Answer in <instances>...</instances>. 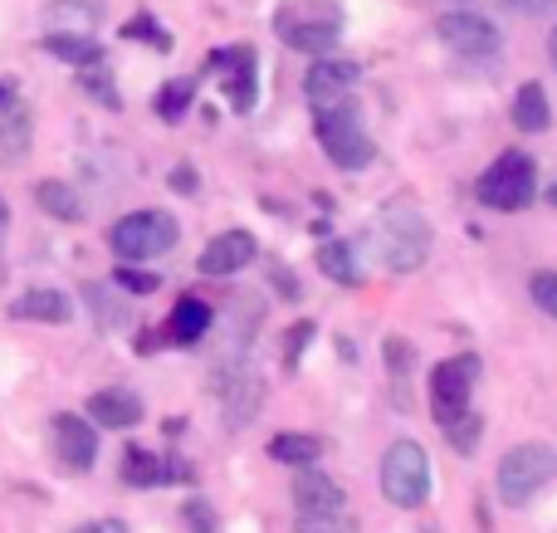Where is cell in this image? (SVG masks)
<instances>
[{
    "instance_id": "f35d334b",
    "label": "cell",
    "mask_w": 557,
    "mask_h": 533,
    "mask_svg": "<svg viewBox=\"0 0 557 533\" xmlns=\"http://www.w3.org/2000/svg\"><path fill=\"white\" fill-rule=\"evenodd\" d=\"M274 284H278V294H284V299H298V280H294V274L274 270Z\"/></svg>"
},
{
    "instance_id": "7a4b0ae2",
    "label": "cell",
    "mask_w": 557,
    "mask_h": 533,
    "mask_svg": "<svg viewBox=\"0 0 557 533\" xmlns=\"http://www.w3.org/2000/svg\"><path fill=\"white\" fill-rule=\"evenodd\" d=\"M553 475H557V450L548 446V441H529V446H513L509 456L499 460V475H494V485H499L504 505L523 509L543 485H553Z\"/></svg>"
},
{
    "instance_id": "4dcf8cb0",
    "label": "cell",
    "mask_w": 557,
    "mask_h": 533,
    "mask_svg": "<svg viewBox=\"0 0 557 533\" xmlns=\"http://www.w3.org/2000/svg\"><path fill=\"white\" fill-rule=\"evenodd\" d=\"M123 39H147V45H157V49H172V35H166V29H157L152 15L127 20V25H123Z\"/></svg>"
},
{
    "instance_id": "9a60e30c",
    "label": "cell",
    "mask_w": 557,
    "mask_h": 533,
    "mask_svg": "<svg viewBox=\"0 0 557 533\" xmlns=\"http://www.w3.org/2000/svg\"><path fill=\"white\" fill-rule=\"evenodd\" d=\"M294 505H298V515H343L347 495H343V485H333L327 475L304 470V475L294 480Z\"/></svg>"
},
{
    "instance_id": "d6a6232c",
    "label": "cell",
    "mask_w": 557,
    "mask_h": 533,
    "mask_svg": "<svg viewBox=\"0 0 557 533\" xmlns=\"http://www.w3.org/2000/svg\"><path fill=\"white\" fill-rule=\"evenodd\" d=\"M88 303H94V313H98V323H103V329H113V323H127V313L117 309V303H108V289L103 284H88Z\"/></svg>"
},
{
    "instance_id": "52a82bcc",
    "label": "cell",
    "mask_w": 557,
    "mask_h": 533,
    "mask_svg": "<svg viewBox=\"0 0 557 533\" xmlns=\"http://www.w3.org/2000/svg\"><path fill=\"white\" fill-rule=\"evenodd\" d=\"M539 191V176H533V157L523 152H499L494 166L480 176V201L490 211H523Z\"/></svg>"
},
{
    "instance_id": "d4e9b609",
    "label": "cell",
    "mask_w": 557,
    "mask_h": 533,
    "mask_svg": "<svg viewBox=\"0 0 557 533\" xmlns=\"http://www.w3.org/2000/svg\"><path fill=\"white\" fill-rule=\"evenodd\" d=\"M441 431H445V441H450V446L460 450V456H470V450L480 446V436H484V421L474 417V411H460V417L445 421Z\"/></svg>"
},
{
    "instance_id": "4fadbf2b",
    "label": "cell",
    "mask_w": 557,
    "mask_h": 533,
    "mask_svg": "<svg viewBox=\"0 0 557 533\" xmlns=\"http://www.w3.org/2000/svg\"><path fill=\"white\" fill-rule=\"evenodd\" d=\"M357 78H362V69H357L352 59H318V64L304 74V94L323 108V103L347 98V88H352Z\"/></svg>"
},
{
    "instance_id": "1f68e13d",
    "label": "cell",
    "mask_w": 557,
    "mask_h": 533,
    "mask_svg": "<svg viewBox=\"0 0 557 533\" xmlns=\"http://www.w3.org/2000/svg\"><path fill=\"white\" fill-rule=\"evenodd\" d=\"M298 533H357L347 515H298Z\"/></svg>"
},
{
    "instance_id": "6da1fadb",
    "label": "cell",
    "mask_w": 557,
    "mask_h": 533,
    "mask_svg": "<svg viewBox=\"0 0 557 533\" xmlns=\"http://www.w3.org/2000/svg\"><path fill=\"white\" fill-rule=\"evenodd\" d=\"M274 35L298 54H327L343 35V15L333 0H294L274 15Z\"/></svg>"
},
{
    "instance_id": "ba28073f",
    "label": "cell",
    "mask_w": 557,
    "mask_h": 533,
    "mask_svg": "<svg viewBox=\"0 0 557 533\" xmlns=\"http://www.w3.org/2000/svg\"><path fill=\"white\" fill-rule=\"evenodd\" d=\"M474 382H480V358H474V352H460V358L441 362V368L431 372V407H435V426H445V421H455L460 411H470Z\"/></svg>"
},
{
    "instance_id": "277c9868",
    "label": "cell",
    "mask_w": 557,
    "mask_h": 533,
    "mask_svg": "<svg viewBox=\"0 0 557 533\" xmlns=\"http://www.w3.org/2000/svg\"><path fill=\"white\" fill-rule=\"evenodd\" d=\"M382 495L396 509H421L431 499V460L421 441H392L382 456Z\"/></svg>"
},
{
    "instance_id": "5bb4252c",
    "label": "cell",
    "mask_w": 557,
    "mask_h": 533,
    "mask_svg": "<svg viewBox=\"0 0 557 533\" xmlns=\"http://www.w3.org/2000/svg\"><path fill=\"white\" fill-rule=\"evenodd\" d=\"M88 421H98V426H108V431H127L143 421V401L123 387H103L88 397Z\"/></svg>"
},
{
    "instance_id": "ac0fdd59",
    "label": "cell",
    "mask_w": 557,
    "mask_h": 533,
    "mask_svg": "<svg viewBox=\"0 0 557 533\" xmlns=\"http://www.w3.org/2000/svg\"><path fill=\"white\" fill-rule=\"evenodd\" d=\"M10 313H15V319H35V323H69L74 319V303L59 289H29L10 303Z\"/></svg>"
},
{
    "instance_id": "484cf974",
    "label": "cell",
    "mask_w": 557,
    "mask_h": 533,
    "mask_svg": "<svg viewBox=\"0 0 557 533\" xmlns=\"http://www.w3.org/2000/svg\"><path fill=\"white\" fill-rule=\"evenodd\" d=\"M78 84H84V94L94 98V103H103V108H123V98H117V84L103 74V59H98V64H84Z\"/></svg>"
},
{
    "instance_id": "8992f818",
    "label": "cell",
    "mask_w": 557,
    "mask_h": 533,
    "mask_svg": "<svg viewBox=\"0 0 557 533\" xmlns=\"http://www.w3.org/2000/svg\"><path fill=\"white\" fill-rule=\"evenodd\" d=\"M318 147H323L327 162L343 166V172H362V166L376 157L362 117H357L352 108H333V103L318 113Z\"/></svg>"
},
{
    "instance_id": "d590c367",
    "label": "cell",
    "mask_w": 557,
    "mask_h": 533,
    "mask_svg": "<svg viewBox=\"0 0 557 533\" xmlns=\"http://www.w3.org/2000/svg\"><path fill=\"white\" fill-rule=\"evenodd\" d=\"M5 147H10V152H20V147H25V113H10V123H5Z\"/></svg>"
},
{
    "instance_id": "7bdbcfd3",
    "label": "cell",
    "mask_w": 557,
    "mask_h": 533,
    "mask_svg": "<svg viewBox=\"0 0 557 533\" xmlns=\"http://www.w3.org/2000/svg\"><path fill=\"white\" fill-rule=\"evenodd\" d=\"M548 206H553V211H557V182L548 186Z\"/></svg>"
},
{
    "instance_id": "e575fe53",
    "label": "cell",
    "mask_w": 557,
    "mask_h": 533,
    "mask_svg": "<svg viewBox=\"0 0 557 533\" xmlns=\"http://www.w3.org/2000/svg\"><path fill=\"white\" fill-rule=\"evenodd\" d=\"M308 343H313V323H294V333L284 338V368H298V362H304Z\"/></svg>"
},
{
    "instance_id": "5b68a950",
    "label": "cell",
    "mask_w": 557,
    "mask_h": 533,
    "mask_svg": "<svg viewBox=\"0 0 557 533\" xmlns=\"http://www.w3.org/2000/svg\"><path fill=\"white\" fill-rule=\"evenodd\" d=\"M176 221L166 211H133L123 215V221L108 231V245H113V255L123 264H137V260H157V255H166L176 245Z\"/></svg>"
},
{
    "instance_id": "3957f363",
    "label": "cell",
    "mask_w": 557,
    "mask_h": 533,
    "mask_svg": "<svg viewBox=\"0 0 557 533\" xmlns=\"http://www.w3.org/2000/svg\"><path fill=\"white\" fill-rule=\"evenodd\" d=\"M376 245H382V264L392 274H416L425 264V255H431V221L416 206H392L382 215Z\"/></svg>"
},
{
    "instance_id": "7c38bea8",
    "label": "cell",
    "mask_w": 557,
    "mask_h": 533,
    "mask_svg": "<svg viewBox=\"0 0 557 533\" xmlns=\"http://www.w3.org/2000/svg\"><path fill=\"white\" fill-rule=\"evenodd\" d=\"M260 255V245H255V235L250 231H225V235H215L211 245L201 250V260H196V270L201 274H235V270H245V264Z\"/></svg>"
},
{
    "instance_id": "e0dca14e",
    "label": "cell",
    "mask_w": 557,
    "mask_h": 533,
    "mask_svg": "<svg viewBox=\"0 0 557 533\" xmlns=\"http://www.w3.org/2000/svg\"><path fill=\"white\" fill-rule=\"evenodd\" d=\"M225 392V426H245V421L260 417V401H264V382L250 377V372H231V387Z\"/></svg>"
},
{
    "instance_id": "cb8c5ba5",
    "label": "cell",
    "mask_w": 557,
    "mask_h": 533,
    "mask_svg": "<svg viewBox=\"0 0 557 533\" xmlns=\"http://www.w3.org/2000/svg\"><path fill=\"white\" fill-rule=\"evenodd\" d=\"M45 54H54V59H64V64H98L103 59V49L94 45V39H84V35H49L45 39Z\"/></svg>"
},
{
    "instance_id": "8d00e7d4",
    "label": "cell",
    "mask_w": 557,
    "mask_h": 533,
    "mask_svg": "<svg viewBox=\"0 0 557 533\" xmlns=\"http://www.w3.org/2000/svg\"><path fill=\"white\" fill-rule=\"evenodd\" d=\"M74 533H127L123 519H94V524H78Z\"/></svg>"
},
{
    "instance_id": "7402d4cb",
    "label": "cell",
    "mask_w": 557,
    "mask_h": 533,
    "mask_svg": "<svg viewBox=\"0 0 557 533\" xmlns=\"http://www.w3.org/2000/svg\"><path fill=\"white\" fill-rule=\"evenodd\" d=\"M318 270H323L333 284H343V289L362 284V270H357V260H352V245H343V240H327L323 250H318Z\"/></svg>"
},
{
    "instance_id": "83f0119b",
    "label": "cell",
    "mask_w": 557,
    "mask_h": 533,
    "mask_svg": "<svg viewBox=\"0 0 557 533\" xmlns=\"http://www.w3.org/2000/svg\"><path fill=\"white\" fill-rule=\"evenodd\" d=\"M113 284H117V289H127V294H157V289H162V280H157V274H147V270H137V264H117Z\"/></svg>"
},
{
    "instance_id": "ab89813d",
    "label": "cell",
    "mask_w": 557,
    "mask_h": 533,
    "mask_svg": "<svg viewBox=\"0 0 557 533\" xmlns=\"http://www.w3.org/2000/svg\"><path fill=\"white\" fill-rule=\"evenodd\" d=\"M504 5H513V10H523V15H533V10H548L553 0H504Z\"/></svg>"
},
{
    "instance_id": "836d02e7",
    "label": "cell",
    "mask_w": 557,
    "mask_h": 533,
    "mask_svg": "<svg viewBox=\"0 0 557 533\" xmlns=\"http://www.w3.org/2000/svg\"><path fill=\"white\" fill-rule=\"evenodd\" d=\"M411 362H416V348L406 338H386V368L392 377H411Z\"/></svg>"
},
{
    "instance_id": "f546056e",
    "label": "cell",
    "mask_w": 557,
    "mask_h": 533,
    "mask_svg": "<svg viewBox=\"0 0 557 533\" xmlns=\"http://www.w3.org/2000/svg\"><path fill=\"white\" fill-rule=\"evenodd\" d=\"M182 519H186V529L191 533H221V524H215V509H211V499H186V509H182Z\"/></svg>"
},
{
    "instance_id": "d6986e66",
    "label": "cell",
    "mask_w": 557,
    "mask_h": 533,
    "mask_svg": "<svg viewBox=\"0 0 557 533\" xmlns=\"http://www.w3.org/2000/svg\"><path fill=\"white\" fill-rule=\"evenodd\" d=\"M548 123H553V108L543 84H523L519 98H513V127L519 133H548Z\"/></svg>"
},
{
    "instance_id": "44dd1931",
    "label": "cell",
    "mask_w": 557,
    "mask_h": 533,
    "mask_svg": "<svg viewBox=\"0 0 557 533\" xmlns=\"http://www.w3.org/2000/svg\"><path fill=\"white\" fill-rule=\"evenodd\" d=\"M35 206L39 211H49L54 221H84V201H78L74 186L64 182H39L35 186Z\"/></svg>"
},
{
    "instance_id": "ffe728a7",
    "label": "cell",
    "mask_w": 557,
    "mask_h": 533,
    "mask_svg": "<svg viewBox=\"0 0 557 533\" xmlns=\"http://www.w3.org/2000/svg\"><path fill=\"white\" fill-rule=\"evenodd\" d=\"M270 456L278 466H313L318 456H323V441L318 436H304V431H278L270 441Z\"/></svg>"
},
{
    "instance_id": "b9f144b4",
    "label": "cell",
    "mask_w": 557,
    "mask_h": 533,
    "mask_svg": "<svg viewBox=\"0 0 557 533\" xmlns=\"http://www.w3.org/2000/svg\"><path fill=\"white\" fill-rule=\"evenodd\" d=\"M5 221H10V211H5V196H0V231H5Z\"/></svg>"
},
{
    "instance_id": "8fae6325",
    "label": "cell",
    "mask_w": 557,
    "mask_h": 533,
    "mask_svg": "<svg viewBox=\"0 0 557 533\" xmlns=\"http://www.w3.org/2000/svg\"><path fill=\"white\" fill-rule=\"evenodd\" d=\"M54 450L59 460H64L69 470H94L98 460V436H94V421L74 417V411H64V417H54Z\"/></svg>"
},
{
    "instance_id": "4316f807",
    "label": "cell",
    "mask_w": 557,
    "mask_h": 533,
    "mask_svg": "<svg viewBox=\"0 0 557 533\" xmlns=\"http://www.w3.org/2000/svg\"><path fill=\"white\" fill-rule=\"evenodd\" d=\"M191 98H196V84H191V78H172V84L157 94V113H162L166 123H176V117L191 108Z\"/></svg>"
},
{
    "instance_id": "603a6c76",
    "label": "cell",
    "mask_w": 557,
    "mask_h": 533,
    "mask_svg": "<svg viewBox=\"0 0 557 533\" xmlns=\"http://www.w3.org/2000/svg\"><path fill=\"white\" fill-rule=\"evenodd\" d=\"M123 480H127L133 489L162 485V460H157L152 450H143V446H127V456H123Z\"/></svg>"
},
{
    "instance_id": "2e32d148",
    "label": "cell",
    "mask_w": 557,
    "mask_h": 533,
    "mask_svg": "<svg viewBox=\"0 0 557 533\" xmlns=\"http://www.w3.org/2000/svg\"><path fill=\"white\" fill-rule=\"evenodd\" d=\"M211 333V303H201V299H176V309H172V319H166V343H176V348H196V343Z\"/></svg>"
},
{
    "instance_id": "30bf717a",
    "label": "cell",
    "mask_w": 557,
    "mask_h": 533,
    "mask_svg": "<svg viewBox=\"0 0 557 533\" xmlns=\"http://www.w3.org/2000/svg\"><path fill=\"white\" fill-rule=\"evenodd\" d=\"M211 69L221 74V84H225V94H231V108H235V113H250V108H255V94H260V64H255V49H250V45L215 49V54H211Z\"/></svg>"
},
{
    "instance_id": "9c48e42d",
    "label": "cell",
    "mask_w": 557,
    "mask_h": 533,
    "mask_svg": "<svg viewBox=\"0 0 557 533\" xmlns=\"http://www.w3.org/2000/svg\"><path fill=\"white\" fill-rule=\"evenodd\" d=\"M441 39L455 49V54L465 59H490L499 54V25L484 15H474V10H445L441 15Z\"/></svg>"
},
{
    "instance_id": "f1b7e54d",
    "label": "cell",
    "mask_w": 557,
    "mask_h": 533,
    "mask_svg": "<svg viewBox=\"0 0 557 533\" xmlns=\"http://www.w3.org/2000/svg\"><path fill=\"white\" fill-rule=\"evenodd\" d=\"M529 294H533V303H539L548 319H557V270H539V274H533Z\"/></svg>"
},
{
    "instance_id": "74e56055",
    "label": "cell",
    "mask_w": 557,
    "mask_h": 533,
    "mask_svg": "<svg viewBox=\"0 0 557 533\" xmlns=\"http://www.w3.org/2000/svg\"><path fill=\"white\" fill-rule=\"evenodd\" d=\"M172 186H176V191H196V172H191V166H176Z\"/></svg>"
},
{
    "instance_id": "60d3db41",
    "label": "cell",
    "mask_w": 557,
    "mask_h": 533,
    "mask_svg": "<svg viewBox=\"0 0 557 533\" xmlns=\"http://www.w3.org/2000/svg\"><path fill=\"white\" fill-rule=\"evenodd\" d=\"M548 54H553V69H557V25H553V35H548Z\"/></svg>"
}]
</instances>
